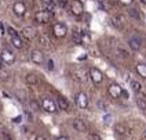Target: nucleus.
<instances>
[{
  "label": "nucleus",
  "mask_w": 146,
  "mask_h": 140,
  "mask_svg": "<svg viewBox=\"0 0 146 140\" xmlns=\"http://www.w3.org/2000/svg\"><path fill=\"white\" fill-rule=\"evenodd\" d=\"M76 104H77V107L81 108V110L88 107V97H87V94H86L84 92H80V93L76 94Z\"/></svg>",
  "instance_id": "6e6552de"
},
{
  "label": "nucleus",
  "mask_w": 146,
  "mask_h": 140,
  "mask_svg": "<svg viewBox=\"0 0 146 140\" xmlns=\"http://www.w3.org/2000/svg\"><path fill=\"white\" fill-rule=\"evenodd\" d=\"M90 139L91 140H101V136H99L98 133H91V135H90Z\"/></svg>",
  "instance_id": "f704fd0d"
},
{
  "label": "nucleus",
  "mask_w": 146,
  "mask_h": 140,
  "mask_svg": "<svg viewBox=\"0 0 146 140\" xmlns=\"http://www.w3.org/2000/svg\"><path fill=\"white\" fill-rule=\"evenodd\" d=\"M15 96H17V99L19 100L21 103H25V99H26V96H25V93H24L22 90L17 92V93H15Z\"/></svg>",
  "instance_id": "bb28decb"
},
{
  "label": "nucleus",
  "mask_w": 146,
  "mask_h": 140,
  "mask_svg": "<svg viewBox=\"0 0 146 140\" xmlns=\"http://www.w3.org/2000/svg\"><path fill=\"white\" fill-rule=\"evenodd\" d=\"M25 116L28 118V121H32V114L29 111H25Z\"/></svg>",
  "instance_id": "4c0bfd02"
},
{
  "label": "nucleus",
  "mask_w": 146,
  "mask_h": 140,
  "mask_svg": "<svg viewBox=\"0 0 146 140\" xmlns=\"http://www.w3.org/2000/svg\"><path fill=\"white\" fill-rule=\"evenodd\" d=\"M137 106L139 107V110L146 112V100L143 97H137Z\"/></svg>",
  "instance_id": "4be33fe9"
},
{
  "label": "nucleus",
  "mask_w": 146,
  "mask_h": 140,
  "mask_svg": "<svg viewBox=\"0 0 146 140\" xmlns=\"http://www.w3.org/2000/svg\"><path fill=\"white\" fill-rule=\"evenodd\" d=\"M73 128L77 131V132H86L87 131V125L86 122L80 119V118H76V119H73Z\"/></svg>",
  "instance_id": "4468645a"
},
{
  "label": "nucleus",
  "mask_w": 146,
  "mask_h": 140,
  "mask_svg": "<svg viewBox=\"0 0 146 140\" xmlns=\"http://www.w3.org/2000/svg\"><path fill=\"white\" fill-rule=\"evenodd\" d=\"M52 32L57 38H65L66 33H68V26L65 24H62V22H57L52 26Z\"/></svg>",
  "instance_id": "0eeeda50"
},
{
  "label": "nucleus",
  "mask_w": 146,
  "mask_h": 140,
  "mask_svg": "<svg viewBox=\"0 0 146 140\" xmlns=\"http://www.w3.org/2000/svg\"><path fill=\"white\" fill-rule=\"evenodd\" d=\"M54 68H55V67H54V61L50 58L48 61H47V69H48V71H54Z\"/></svg>",
  "instance_id": "2f4dec72"
},
{
  "label": "nucleus",
  "mask_w": 146,
  "mask_h": 140,
  "mask_svg": "<svg viewBox=\"0 0 146 140\" xmlns=\"http://www.w3.org/2000/svg\"><path fill=\"white\" fill-rule=\"evenodd\" d=\"M11 43H13V46L17 47V49H21V47H22V40H21V38H19V36H14V38H11Z\"/></svg>",
  "instance_id": "393cba45"
},
{
  "label": "nucleus",
  "mask_w": 146,
  "mask_h": 140,
  "mask_svg": "<svg viewBox=\"0 0 146 140\" xmlns=\"http://www.w3.org/2000/svg\"><path fill=\"white\" fill-rule=\"evenodd\" d=\"M41 3L46 6L47 8H51V11H52V6H54V0H41Z\"/></svg>",
  "instance_id": "c85d7f7f"
},
{
  "label": "nucleus",
  "mask_w": 146,
  "mask_h": 140,
  "mask_svg": "<svg viewBox=\"0 0 146 140\" xmlns=\"http://www.w3.org/2000/svg\"><path fill=\"white\" fill-rule=\"evenodd\" d=\"M112 119H113V116L110 115V114H105V115H104V124L109 125L110 122H112Z\"/></svg>",
  "instance_id": "7c9ffc66"
},
{
  "label": "nucleus",
  "mask_w": 146,
  "mask_h": 140,
  "mask_svg": "<svg viewBox=\"0 0 146 140\" xmlns=\"http://www.w3.org/2000/svg\"><path fill=\"white\" fill-rule=\"evenodd\" d=\"M31 60L35 64H41L44 61V54L41 53L40 50H33L32 54H31Z\"/></svg>",
  "instance_id": "ddd939ff"
},
{
  "label": "nucleus",
  "mask_w": 146,
  "mask_h": 140,
  "mask_svg": "<svg viewBox=\"0 0 146 140\" xmlns=\"http://www.w3.org/2000/svg\"><path fill=\"white\" fill-rule=\"evenodd\" d=\"M90 78V74H87V71L86 69H77L76 72H74V79L76 81H79V82H87V79Z\"/></svg>",
  "instance_id": "9b49d317"
},
{
  "label": "nucleus",
  "mask_w": 146,
  "mask_h": 140,
  "mask_svg": "<svg viewBox=\"0 0 146 140\" xmlns=\"http://www.w3.org/2000/svg\"><path fill=\"white\" fill-rule=\"evenodd\" d=\"M128 14H130V17H132L134 20H137V21L141 20V13H139L137 8H130V10H128Z\"/></svg>",
  "instance_id": "b1692460"
},
{
  "label": "nucleus",
  "mask_w": 146,
  "mask_h": 140,
  "mask_svg": "<svg viewBox=\"0 0 146 140\" xmlns=\"http://www.w3.org/2000/svg\"><path fill=\"white\" fill-rule=\"evenodd\" d=\"M25 82H26V85H37L39 78H37L35 74H28L25 76Z\"/></svg>",
  "instance_id": "a211bd4d"
},
{
  "label": "nucleus",
  "mask_w": 146,
  "mask_h": 140,
  "mask_svg": "<svg viewBox=\"0 0 146 140\" xmlns=\"http://www.w3.org/2000/svg\"><path fill=\"white\" fill-rule=\"evenodd\" d=\"M97 107L98 110H101V111H108V104H106V101H104V100H98L97 101Z\"/></svg>",
  "instance_id": "a878e982"
},
{
  "label": "nucleus",
  "mask_w": 146,
  "mask_h": 140,
  "mask_svg": "<svg viewBox=\"0 0 146 140\" xmlns=\"http://www.w3.org/2000/svg\"><path fill=\"white\" fill-rule=\"evenodd\" d=\"M131 88H132V90L135 92V93H139V92L142 90V85L138 81H135V79L131 81Z\"/></svg>",
  "instance_id": "5701e85b"
},
{
  "label": "nucleus",
  "mask_w": 146,
  "mask_h": 140,
  "mask_svg": "<svg viewBox=\"0 0 146 140\" xmlns=\"http://www.w3.org/2000/svg\"><path fill=\"white\" fill-rule=\"evenodd\" d=\"M69 11L72 13L73 15L80 17L84 13V4L81 0H72L70 1V6H69Z\"/></svg>",
  "instance_id": "f03ea898"
},
{
  "label": "nucleus",
  "mask_w": 146,
  "mask_h": 140,
  "mask_svg": "<svg viewBox=\"0 0 146 140\" xmlns=\"http://www.w3.org/2000/svg\"><path fill=\"white\" fill-rule=\"evenodd\" d=\"M120 20H123V17H120V15L113 17V18H112V24H113L117 29H121L123 28V21H120Z\"/></svg>",
  "instance_id": "aec40b11"
},
{
  "label": "nucleus",
  "mask_w": 146,
  "mask_h": 140,
  "mask_svg": "<svg viewBox=\"0 0 146 140\" xmlns=\"http://www.w3.org/2000/svg\"><path fill=\"white\" fill-rule=\"evenodd\" d=\"M141 1H142V3H143V4H146V0H141Z\"/></svg>",
  "instance_id": "79ce46f5"
},
{
  "label": "nucleus",
  "mask_w": 146,
  "mask_h": 140,
  "mask_svg": "<svg viewBox=\"0 0 146 140\" xmlns=\"http://www.w3.org/2000/svg\"><path fill=\"white\" fill-rule=\"evenodd\" d=\"M13 122H14V124H21V122H22V115L14 116V118H13Z\"/></svg>",
  "instance_id": "72a5a7b5"
},
{
  "label": "nucleus",
  "mask_w": 146,
  "mask_h": 140,
  "mask_svg": "<svg viewBox=\"0 0 146 140\" xmlns=\"http://www.w3.org/2000/svg\"><path fill=\"white\" fill-rule=\"evenodd\" d=\"M114 132H116V135H119V136H124V135H127V133L130 132V129L127 128V125L117 124L114 126Z\"/></svg>",
  "instance_id": "dca6fc26"
},
{
  "label": "nucleus",
  "mask_w": 146,
  "mask_h": 140,
  "mask_svg": "<svg viewBox=\"0 0 146 140\" xmlns=\"http://www.w3.org/2000/svg\"><path fill=\"white\" fill-rule=\"evenodd\" d=\"M90 74V78H91V81L95 83V85H101V83L104 82V74L98 69V68H95V67H92V68H90L88 71Z\"/></svg>",
  "instance_id": "39448f33"
},
{
  "label": "nucleus",
  "mask_w": 146,
  "mask_h": 140,
  "mask_svg": "<svg viewBox=\"0 0 146 140\" xmlns=\"http://www.w3.org/2000/svg\"><path fill=\"white\" fill-rule=\"evenodd\" d=\"M108 94L112 97V99H120L123 96V89L120 85L117 83H112L109 88H108Z\"/></svg>",
  "instance_id": "423d86ee"
},
{
  "label": "nucleus",
  "mask_w": 146,
  "mask_h": 140,
  "mask_svg": "<svg viewBox=\"0 0 146 140\" xmlns=\"http://www.w3.org/2000/svg\"><path fill=\"white\" fill-rule=\"evenodd\" d=\"M29 106L32 107L33 111H40V106H39V104H37V101H35V100H31Z\"/></svg>",
  "instance_id": "cd10ccee"
},
{
  "label": "nucleus",
  "mask_w": 146,
  "mask_h": 140,
  "mask_svg": "<svg viewBox=\"0 0 146 140\" xmlns=\"http://www.w3.org/2000/svg\"><path fill=\"white\" fill-rule=\"evenodd\" d=\"M137 72L139 74V76H142L143 79H146V65L145 64H138V65H137Z\"/></svg>",
  "instance_id": "412c9836"
},
{
  "label": "nucleus",
  "mask_w": 146,
  "mask_h": 140,
  "mask_svg": "<svg viewBox=\"0 0 146 140\" xmlns=\"http://www.w3.org/2000/svg\"><path fill=\"white\" fill-rule=\"evenodd\" d=\"M57 106L59 110H62V111H69V101L65 99V97H58L57 99Z\"/></svg>",
  "instance_id": "f3484780"
},
{
  "label": "nucleus",
  "mask_w": 146,
  "mask_h": 140,
  "mask_svg": "<svg viewBox=\"0 0 146 140\" xmlns=\"http://www.w3.org/2000/svg\"><path fill=\"white\" fill-rule=\"evenodd\" d=\"M57 3L59 7H66L68 6V0H57Z\"/></svg>",
  "instance_id": "473e14b6"
},
{
  "label": "nucleus",
  "mask_w": 146,
  "mask_h": 140,
  "mask_svg": "<svg viewBox=\"0 0 146 140\" xmlns=\"http://www.w3.org/2000/svg\"><path fill=\"white\" fill-rule=\"evenodd\" d=\"M0 58H1V60H3V63H4V64H7V65H13V64L15 63V54H14L10 49H3L1 50V53H0Z\"/></svg>",
  "instance_id": "20e7f679"
},
{
  "label": "nucleus",
  "mask_w": 146,
  "mask_h": 140,
  "mask_svg": "<svg viewBox=\"0 0 146 140\" xmlns=\"http://www.w3.org/2000/svg\"><path fill=\"white\" fill-rule=\"evenodd\" d=\"M39 44L43 49H51V39L47 35H41L39 36Z\"/></svg>",
  "instance_id": "2eb2a0df"
},
{
  "label": "nucleus",
  "mask_w": 146,
  "mask_h": 140,
  "mask_svg": "<svg viewBox=\"0 0 146 140\" xmlns=\"http://www.w3.org/2000/svg\"><path fill=\"white\" fill-rule=\"evenodd\" d=\"M21 35L24 36L26 40H33V38L37 35V31H36V28H33V26H25L24 29H22V32Z\"/></svg>",
  "instance_id": "1a4fd4ad"
},
{
  "label": "nucleus",
  "mask_w": 146,
  "mask_h": 140,
  "mask_svg": "<svg viewBox=\"0 0 146 140\" xmlns=\"http://www.w3.org/2000/svg\"><path fill=\"white\" fill-rule=\"evenodd\" d=\"M3 64H4V63H3V60H1V58H0V71H1V69H3Z\"/></svg>",
  "instance_id": "58836bf2"
},
{
  "label": "nucleus",
  "mask_w": 146,
  "mask_h": 140,
  "mask_svg": "<svg viewBox=\"0 0 146 140\" xmlns=\"http://www.w3.org/2000/svg\"><path fill=\"white\" fill-rule=\"evenodd\" d=\"M145 137H146V129H145Z\"/></svg>",
  "instance_id": "37998d69"
},
{
  "label": "nucleus",
  "mask_w": 146,
  "mask_h": 140,
  "mask_svg": "<svg viewBox=\"0 0 146 140\" xmlns=\"http://www.w3.org/2000/svg\"><path fill=\"white\" fill-rule=\"evenodd\" d=\"M121 4H124V6H128V4H131L132 3V0H119Z\"/></svg>",
  "instance_id": "e433bc0d"
},
{
  "label": "nucleus",
  "mask_w": 146,
  "mask_h": 140,
  "mask_svg": "<svg viewBox=\"0 0 146 140\" xmlns=\"http://www.w3.org/2000/svg\"><path fill=\"white\" fill-rule=\"evenodd\" d=\"M57 140H68V139H66L65 136H61V137H58V139H57Z\"/></svg>",
  "instance_id": "a19ab883"
},
{
  "label": "nucleus",
  "mask_w": 146,
  "mask_h": 140,
  "mask_svg": "<svg viewBox=\"0 0 146 140\" xmlns=\"http://www.w3.org/2000/svg\"><path fill=\"white\" fill-rule=\"evenodd\" d=\"M35 140H46V139H44L43 136H37V137H36V139H35Z\"/></svg>",
  "instance_id": "ea45409f"
},
{
  "label": "nucleus",
  "mask_w": 146,
  "mask_h": 140,
  "mask_svg": "<svg viewBox=\"0 0 146 140\" xmlns=\"http://www.w3.org/2000/svg\"><path fill=\"white\" fill-rule=\"evenodd\" d=\"M51 18H52V11H48V10H46V11H37L35 14V20L39 24H48L50 21H51Z\"/></svg>",
  "instance_id": "7ed1b4c3"
},
{
  "label": "nucleus",
  "mask_w": 146,
  "mask_h": 140,
  "mask_svg": "<svg viewBox=\"0 0 146 140\" xmlns=\"http://www.w3.org/2000/svg\"><path fill=\"white\" fill-rule=\"evenodd\" d=\"M128 46H130L134 51H138V50L141 49V46H142V40H141V38H138V36H132L130 40H128Z\"/></svg>",
  "instance_id": "f8f14e48"
},
{
  "label": "nucleus",
  "mask_w": 146,
  "mask_h": 140,
  "mask_svg": "<svg viewBox=\"0 0 146 140\" xmlns=\"http://www.w3.org/2000/svg\"><path fill=\"white\" fill-rule=\"evenodd\" d=\"M72 42L76 44H83V35H80L77 31H74L72 33Z\"/></svg>",
  "instance_id": "6ab92c4d"
},
{
  "label": "nucleus",
  "mask_w": 146,
  "mask_h": 140,
  "mask_svg": "<svg viewBox=\"0 0 146 140\" xmlns=\"http://www.w3.org/2000/svg\"><path fill=\"white\" fill-rule=\"evenodd\" d=\"M13 11H14V14L18 17H24L25 13H26V6H25L24 1H17L14 3V6H13Z\"/></svg>",
  "instance_id": "9d476101"
},
{
  "label": "nucleus",
  "mask_w": 146,
  "mask_h": 140,
  "mask_svg": "<svg viewBox=\"0 0 146 140\" xmlns=\"http://www.w3.org/2000/svg\"><path fill=\"white\" fill-rule=\"evenodd\" d=\"M4 32H7V29L4 28V25L0 22V35H4Z\"/></svg>",
  "instance_id": "c9c22d12"
},
{
  "label": "nucleus",
  "mask_w": 146,
  "mask_h": 140,
  "mask_svg": "<svg viewBox=\"0 0 146 140\" xmlns=\"http://www.w3.org/2000/svg\"><path fill=\"white\" fill-rule=\"evenodd\" d=\"M57 101H54L52 99H50V97H44V99H41V110H44L46 112H51V114H54L55 111H57Z\"/></svg>",
  "instance_id": "f257e3e1"
},
{
  "label": "nucleus",
  "mask_w": 146,
  "mask_h": 140,
  "mask_svg": "<svg viewBox=\"0 0 146 140\" xmlns=\"http://www.w3.org/2000/svg\"><path fill=\"white\" fill-rule=\"evenodd\" d=\"M6 29H7V33L10 35V36H11V38H14V36H18V32H17L14 28H11V26H7Z\"/></svg>",
  "instance_id": "c756f323"
}]
</instances>
